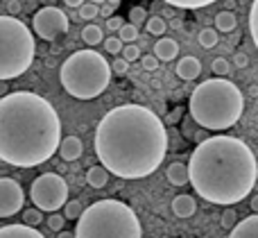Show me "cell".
Masks as SVG:
<instances>
[{
	"label": "cell",
	"mask_w": 258,
	"mask_h": 238,
	"mask_svg": "<svg viewBox=\"0 0 258 238\" xmlns=\"http://www.w3.org/2000/svg\"><path fill=\"white\" fill-rule=\"evenodd\" d=\"M211 71L215 73V77H227L229 73H231V64L224 57H215L213 64H211Z\"/></svg>",
	"instance_id": "27"
},
{
	"label": "cell",
	"mask_w": 258,
	"mask_h": 238,
	"mask_svg": "<svg viewBox=\"0 0 258 238\" xmlns=\"http://www.w3.org/2000/svg\"><path fill=\"white\" fill-rule=\"evenodd\" d=\"M30 198L39 211L57 213L68 202V184L57 172H43L30 186Z\"/></svg>",
	"instance_id": "8"
},
{
	"label": "cell",
	"mask_w": 258,
	"mask_h": 238,
	"mask_svg": "<svg viewBox=\"0 0 258 238\" xmlns=\"http://www.w3.org/2000/svg\"><path fill=\"white\" fill-rule=\"evenodd\" d=\"M107 5H111V7H118V5H120V0H107Z\"/></svg>",
	"instance_id": "44"
},
{
	"label": "cell",
	"mask_w": 258,
	"mask_h": 238,
	"mask_svg": "<svg viewBox=\"0 0 258 238\" xmlns=\"http://www.w3.org/2000/svg\"><path fill=\"white\" fill-rule=\"evenodd\" d=\"M98 14H100V7L98 5H93V3H84L80 7V18L82 21H93Z\"/></svg>",
	"instance_id": "31"
},
{
	"label": "cell",
	"mask_w": 258,
	"mask_h": 238,
	"mask_svg": "<svg viewBox=\"0 0 258 238\" xmlns=\"http://www.w3.org/2000/svg\"><path fill=\"white\" fill-rule=\"evenodd\" d=\"M229 238H258V213H254L249 218H242L231 229Z\"/></svg>",
	"instance_id": "14"
},
{
	"label": "cell",
	"mask_w": 258,
	"mask_h": 238,
	"mask_svg": "<svg viewBox=\"0 0 258 238\" xmlns=\"http://www.w3.org/2000/svg\"><path fill=\"white\" fill-rule=\"evenodd\" d=\"M195 211H197V202L192 195L181 193L172 200V213L177 218H190V216H195Z\"/></svg>",
	"instance_id": "15"
},
{
	"label": "cell",
	"mask_w": 258,
	"mask_h": 238,
	"mask_svg": "<svg viewBox=\"0 0 258 238\" xmlns=\"http://www.w3.org/2000/svg\"><path fill=\"white\" fill-rule=\"evenodd\" d=\"M249 32H251V39H254V45L258 48V0L251 3V9H249Z\"/></svg>",
	"instance_id": "28"
},
{
	"label": "cell",
	"mask_w": 258,
	"mask_h": 238,
	"mask_svg": "<svg viewBox=\"0 0 258 238\" xmlns=\"http://www.w3.org/2000/svg\"><path fill=\"white\" fill-rule=\"evenodd\" d=\"M111 73V64L104 59V54L95 50H77L61 64L59 77L71 98L93 100L107 91Z\"/></svg>",
	"instance_id": "6"
},
{
	"label": "cell",
	"mask_w": 258,
	"mask_h": 238,
	"mask_svg": "<svg viewBox=\"0 0 258 238\" xmlns=\"http://www.w3.org/2000/svg\"><path fill=\"white\" fill-rule=\"evenodd\" d=\"M233 62H236L238 68H247V64H249V59H247L245 52H236L233 54Z\"/></svg>",
	"instance_id": "38"
},
{
	"label": "cell",
	"mask_w": 258,
	"mask_h": 238,
	"mask_svg": "<svg viewBox=\"0 0 258 238\" xmlns=\"http://www.w3.org/2000/svg\"><path fill=\"white\" fill-rule=\"evenodd\" d=\"M200 73H202V64H200V59L197 57H181L177 62V75L181 77V80H197L200 77Z\"/></svg>",
	"instance_id": "13"
},
{
	"label": "cell",
	"mask_w": 258,
	"mask_h": 238,
	"mask_svg": "<svg viewBox=\"0 0 258 238\" xmlns=\"http://www.w3.org/2000/svg\"><path fill=\"white\" fill-rule=\"evenodd\" d=\"M111 71L113 73H116V75H125V73L129 71V62H127V59H116V62H113L111 64Z\"/></svg>",
	"instance_id": "35"
},
{
	"label": "cell",
	"mask_w": 258,
	"mask_h": 238,
	"mask_svg": "<svg viewBox=\"0 0 258 238\" xmlns=\"http://www.w3.org/2000/svg\"><path fill=\"white\" fill-rule=\"evenodd\" d=\"M111 12H113V7H111V5H107V3H104V7H100V14H102V16L104 18H111Z\"/></svg>",
	"instance_id": "40"
},
{
	"label": "cell",
	"mask_w": 258,
	"mask_h": 238,
	"mask_svg": "<svg viewBox=\"0 0 258 238\" xmlns=\"http://www.w3.org/2000/svg\"><path fill=\"white\" fill-rule=\"evenodd\" d=\"M122 48H125V43H122L118 36H109V39L104 41V50H107L109 54H120Z\"/></svg>",
	"instance_id": "32"
},
{
	"label": "cell",
	"mask_w": 258,
	"mask_h": 238,
	"mask_svg": "<svg viewBox=\"0 0 258 238\" xmlns=\"http://www.w3.org/2000/svg\"><path fill=\"white\" fill-rule=\"evenodd\" d=\"M57 238H75V234H71V231H59Z\"/></svg>",
	"instance_id": "43"
},
{
	"label": "cell",
	"mask_w": 258,
	"mask_h": 238,
	"mask_svg": "<svg viewBox=\"0 0 258 238\" xmlns=\"http://www.w3.org/2000/svg\"><path fill=\"white\" fill-rule=\"evenodd\" d=\"M238 25V18L233 12H220L215 16V30L218 32H233Z\"/></svg>",
	"instance_id": "19"
},
{
	"label": "cell",
	"mask_w": 258,
	"mask_h": 238,
	"mask_svg": "<svg viewBox=\"0 0 258 238\" xmlns=\"http://www.w3.org/2000/svg\"><path fill=\"white\" fill-rule=\"evenodd\" d=\"M141 64H143V68H145V71H156V68H159V59L154 57V54H145V57L141 59Z\"/></svg>",
	"instance_id": "36"
},
{
	"label": "cell",
	"mask_w": 258,
	"mask_h": 238,
	"mask_svg": "<svg viewBox=\"0 0 258 238\" xmlns=\"http://www.w3.org/2000/svg\"><path fill=\"white\" fill-rule=\"evenodd\" d=\"M75 238H143L138 216L120 200H98L77 220Z\"/></svg>",
	"instance_id": "5"
},
{
	"label": "cell",
	"mask_w": 258,
	"mask_h": 238,
	"mask_svg": "<svg viewBox=\"0 0 258 238\" xmlns=\"http://www.w3.org/2000/svg\"><path fill=\"white\" fill-rule=\"evenodd\" d=\"M63 222H66V218H63L61 213H50V218H48V227H50L52 231H61Z\"/></svg>",
	"instance_id": "34"
},
{
	"label": "cell",
	"mask_w": 258,
	"mask_h": 238,
	"mask_svg": "<svg viewBox=\"0 0 258 238\" xmlns=\"http://www.w3.org/2000/svg\"><path fill=\"white\" fill-rule=\"evenodd\" d=\"M82 213H84V207H82L80 200H68L66 207H63V218L66 220H80Z\"/></svg>",
	"instance_id": "23"
},
{
	"label": "cell",
	"mask_w": 258,
	"mask_h": 238,
	"mask_svg": "<svg viewBox=\"0 0 258 238\" xmlns=\"http://www.w3.org/2000/svg\"><path fill=\"white\" fill-rule=\"evenodd\" d=\"M0 95H7V91H5V84H0Z\"/></svg>",
	"instance_id": "46"
},
{
	"label": "cell",
	"mask_w": 258,
	"mask_h": 238,
	"mask_svg": "<svg viewBox=\"0 0 258 238\" xmlns=\"http://www.w3.org/2000/svg\"><path fill=\"white\" fill-rule=\"evenodd\" d=\"M145 27H147V32H150V34L159 36V39L165 34V30H168V25H165V18H161V16H152V18H147Z\"/></svg>",
	"instance_id": "24"
},
{
	"label": "cell",
	"mask_w": 258,
	"mask_h": 238,
	"mask_svg": "<svg viewBox=\"0 0 258 238\" xmlns=\"http://www.w3.org/2000/svg\"><path fill=\"white\" fill-rule=\"evenodd\" d=\"M61 143V121L45 98L16 91L0 98V161L18 168L45 163Z\"/></svg>",
	"instance_id": "2"
},
{
	"label": "cell",
	"mask_w": 258,
	"mask_h": 238,
	"mask_svg": "<svg viewBox=\"0 0 258 238\" xmlns=\"http://www.w3.org/2000/svg\"><path fill=\"white\" fill-rule=\"evenodd\" d=\"M41 222H43V211H39L36 207L25 209V211H23V225L36 227V225H41Z\"/></svg>",
	"instance_id": "25"
},
{
	"label": "cell",
	"mask_w": 258,
	"mask_h": 238,
	"mask_svg": "<svg viewBox=\"0 0 258 238\" xmlns=\"http://www.w3.org/2000/svg\"><path fill=\"white\" fill-rule=\"evenodd\" d=\"M170 7H179V9H202L209 7V5L218 3V0H163Z\"/></svg>",
	"instance_id": "22"
},
{
	"label": "cell",
	"mask_w": 258,
	"mask_h": 238,
	"mask_svg": "<svg viewBox=\"0 0 258 238\" xmlns=\"http://www.w3.org/2000/svg\"><path fill=\"white\" fill-rule=\"evenodd\" d=\"M82 152H84V145L77 136H66L59 143V154H61L63 161H77L82 157Z\"/></svg>",
	"instance_id": "12"
},
{
	"label": "cell",
	"mask_w": 258,
	"mask_h": 238,
	"mask_svg": "<svg viewBox=\"0 0 258 238\" xmlns=\"http://www.w3.org/2000/svg\"><path fill=\"white\" fill-rule=\"evenodd\" d=\"M0 238H45L41 231L27 225H5L0 227Z\"/></svg>",
	"instance_id": "16"
},
{
	"label": "cell",
	"mask_w": 258,
	"mask_h": 238,
	"mask_svg": "<svg viewBox=\"0 0 258 238\" xmlns=\"http://www.w3.org/2000/svg\"><path fill=\"white\" fill-rule=\"evenodd\" d=\"M95 152L109 175L141 180L163 163L168 134L152 109L143 104H120L98 123Z\"/></svg>",
	"instance_id": "1"
},
{
	"label": "cell",
	"mask_w": 258,
	"mask_h": 238,
	"mask_svg": "<svg viewBox=\"0 0 258 238\" xmlns=\"http://www.w3.org/2000/svg\"><path fill=\"white\" fill-rule=\"evenodd\" d=\"M86 182H89V186H93V189H104L109 182V170L104 166H93L86 170Z\"/></svg>",
	"instance_id": "18"
},
{
	"label": "cell",
	"mask_w": 258,
	"mask_h": 238,
	"mask_svg": "<svg viewBox=\"0 0 258 238\" xmlns=\"http://www.w3.org/2000/svg\"><path fill=\"white\" fill-rule=\"evenodd\" d=\"M129 23L132 25H143V23H147V12L145 7H132L129 9Z\"/></svg>",
	"instance_id": "29"
},
{
	"label": "cell",
	"mask_w": 258,
	"mask_h": 238,
	"mask_svg": "<svg viewBox=\"0 0 258 238\" xmlns=\"http://www.w3.org/2000/svg\"><path fill=\"white\" fill-rule=\"evenodd\" d=\"M118 39L122 41V43H134V41L138 39V27L132 25V23H125V25L120 27V32H118Z\"/></svg>",
	"instance_id": "26"
},
{
	"label": "cell",
	"mask_w": 258,
	"mask_h": 238,
	"mask_svg": "<svg viewBox=\"0 0 258 238\" xmlns=\"http://www.w3.org/2000/svg\"><path fill=\"white\" fill-rule=\"evenodd\" d=\"M251 209H254V213H258V195L251 198Z\"/></svg>",
	"instance_id": "42"
},
{
	"label": "cell",
	"mask_w": 258,
	"mask_h": 238,
	"mask_svg": "<svg viewBox=\"0 0 258 238\" xmlns=\"http://www.w3.org/2000/svg\"><path fill=\"white\" fill-rule=\"evenodd\" d=\"M82 41L89 45H98L104 41V34H102V27L98 25H84V30H82Z\"/></svg>",
	"instance_id": "20"
},
{
	"label": "cell",
	"mask_w": 258,
	"mask_h": 238,
	"mask_svg": "<svg viewBox=\"0 0 258 238\" xmlns=\"http://www.w3.org/2000/svg\"><path fill=\"white\" fill-rule=\"evenodd\" d=\"M125 25V21H122L120 16H111V18H107V30H111V32H120V27Z\"/></svg>",
	"instance_id": "37"
},
{
	"label": "cell",
	"mask_w": 258,
	"mask_h": 238,
	"mask_svg": "<svg viewBox=\"0 0 258 238\" xmlns=\"http://www.w3.org/2000/svg\"><path fill=\"white\" fill-rule=\"evenodd\" d=\"M25 193L12 177H0V218H12L23 209Z\"/></svg>",
	"instance_id": "10"
},
{
	"label": "cell",
	"mask_w": 258,
	"mask_h": 238,
	"mask_svg": "<svg viewBox=\"0 0 258 238\" xmlns=\"http://www.w3.org/2000/svg\"><path fill=\"white\" fill-rule=\"evenodd\" d=\"M200 45L204 50H211V48H215L218 45V41H220V34H218V30L215 27H204V30L200 32Z\"/></svg>",
	"instance_id": "21"
},
{
	"label": "cell",
	"mask_w": 258,
	"mask_h": 238,
	"mask_svg": "<svg viewBox=\"0 0 258 238\" xmlns=\"http://www.w3.org/2000/svg\"><path fill=\"white\" fill-rule=\"evenodd\" d=\"M63 5H66V7H82L84 0H63Z\"/></svg>",
	"instance_id": "41"
},
{
	"label": "cell",
	"mask_w": 258,
	"mask_h": 238,
	"mask_svg": "<svg viewBox=\"0 0 258 238\" xmlns=\"http://www.w3.org/2000/svg\"><path fill=\"white\" fill-rule=\"evenodd\" d=\"M68 16L59 7H41L32 18L34 34L43 41H54L68 32Z\"/></svg>",
	"instance_id": "9"
},
{
	"label": "cell",
	"mask_w": 258,
	"mask_h": 238,
	"mask_svg": "<svg viewBox=\"0 0 258 238\" xmlns=\"http://www.w3.org/2000/svg\"><path fill=\"white\" fill-rule=\"evenodd\" d=\"M179 54V43L174 39H168V36H161L154 43V57L159 62H172Z\"/></svg>",
	"instance_id": "11"
},
{
	"label": "cell",
	"mask_w": 258,
	"mask_h": 238,
	"mask_svg": "<svg viewBox=\"0 0 258 238\" xmlns=\"http://www.w3.org/2000/svg\"><path fill=\"white\" fill-rule=\"evenodd\" d=\"M188 172L200 198L231 207L251 193L258 180V163L247 143L236 136L218 134L197 143Z\"/></svg>",
	"instance_id": "3"
},
{
	"label": "cell",
	"mask_w": 258,
	"mask_h": 238,
	"mask_svg": "<svg viewBox=\"0 0 258 238\" xmlns=\"http://www.w3.org/2000/svg\"><path fill=\"white\" fill-rule=\"evenodd\" d=\"M36 43L30 27L16 16H0V82L21 77L32 66Z\"/></svg>",
	"instance_id": "7"
},
{
	"label": "cell",
	"mask_w": 258,
	"mask_h": 238,
	"mask_svg": "<svg viewBox=\"0 0 258 238\" xmlns=\"http://www.w3.org/2000/svg\"><path fill=\"white\" fill-rule=\"evenodd\" d=\"M165 177H168V182L172 186H186L188 182H190V172H188V166H183V163L174 161L168 166V170H165Z\"/></svg>",
	"instance_id": "17"
},
{
	"label": "cell",
	"mask_w": 258,
	"mask_h": 238,
	"mask_svg": "<svg viewBox=\"0 0 258 238\" xmlns=\"http://www.w3.org/2000/svg\"><path fill=\"white\" fill-rule=\"evenodd\" d=\"M122 59H127L129 64L138 62V59H141V48H138L136 43H127L125 48H122Z\"/></svg>",
	"instance_id": "33"
},
{
	"label": "cell",
	"mask_w": 258,
	"mask_h": 238,
	"mask_svg": "<svg viewBox=\"0 0 258 238\" xmlns=\"http://www.w3.org/2000/svg\"><path fill=\"white\" fill-rule=\"evenodd\" d=\"M220 222H222L224 229H233V227L240 222V220H238L236 209H224V213H222V218H220Z\"/></svg>",
	"instance_id": "30"
},
{
	"label": "cell",
	"mask_w": 258,
	"mask_h": 238,
	"mask_svg": "<svg viewBox=\"0 0 258 238\" xmlns=\"http://www.w3.org/2000/svg\"><path fill=\"white\" fill-rule=\"evenodd\" d=\"M89 3H93V5H98V7H100V5H104L107 0H89Z\"/></svg>",
	"instance_id": "45"
},
{
	"label": "cell",
	"mask_w": 258,
	"mask_h": 238,
	"mask_svg": "<svg viewBox=\"0 0 258 238\" xmlns=\"http://www.w3.org/2000/svg\"><path fill=\"white\" fill-rule=\"evenodd\" d=\"M7 9H9V14H18L21 12V3H18V0H9Z\"/></svg>",
	"instance_id": "39"
},
{
	"label": "cell",
	"mask_w": 258,
	"mask_h": 238,
	"mask_svg": "<svg viewBox=\"0 0 258 238\" xmlns=\"http://www.w3.org/2000/svg\"><path fill=\"white\" fill-rule=\"evenodd\" d=\"M192 121L211 132L233 127L245 111V95L231 80L215 77L195 86L188 102Z\"/></svg>",
	"instance_id": "4"
}]
</instances>
